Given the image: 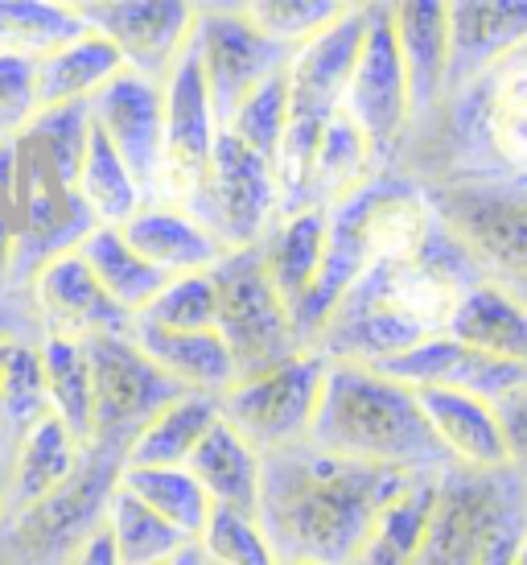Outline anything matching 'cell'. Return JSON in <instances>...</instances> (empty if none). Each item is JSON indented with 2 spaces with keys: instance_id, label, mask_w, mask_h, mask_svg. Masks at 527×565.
Wrapping results in <instances>:
<instances>
[{
  "instance_id": "6da1fadb",
  "label": "cell",
  "mask_w": 527,
  "mask_h": 565,
  "mask_svg": "<svg viewBox=\"0 0 527 565\" xmlns=\"http://www.w3.org/2000/svg\"><path fill=\"white\" fill-rule=\"evenodd\" d=\"M420 475L330 458L313 446L260 455L256 524L277 562L351 565L379 512Z\"/></svg>"
},
{
  "instance_id": "7a4b0ae2",
  "label": "cell",
  "mask_w": 527,
  "mask_h": 565,
  "mask_svg": "<svg viewBox=\"0 0 527 565\" xmlns=\"http://www.w3.org/2000/svg\"><path fill=\"white\" fill-rule=\"evenodd\" d=\"M478 281H486L478 265L433 220L412 260H384L358 273L305 351L322 363L358 367L400 355L424 339H441L458 298Z\"/></svg>"
},
{
  "instance_id": "3957f363",
  "label": "cell",
  "mask_w": 527,
  "mask_h": 565,
  "mask_svg": "<svg viewBox=\"0 0 527 565\" xmlns=\"http://www.w3.org/2000/svg\"><path fill=\"white\" fill-rule=\"evenodd\" d=\"M305 446L384 471H445V458L420 417L417 396L358 363H326Z\"/></svg>"
},
{
  "instance_id": "277c9868",
  "label": "cell",
  "mask_w": 527,
  "mask_h": 565,
  "mask_svg": "<svg viewBox=\"0 0 527 565\" xmlns=\"http://www.w3.org/2000/svg\"><path fill=\"white\" fill-rule=\"evenodd\" d=\"M524 467L433 479V508L412 565H519L527 557Z\"/></svg>"
},
{
  "instance_id": "5b68a950",
  "label": "cell",
  "mask_w": 527,
  "mask_h": 565,
  "mask_svg": "<svg viewBox=\"0 0 527 565\" xmlns=\"http://www.w3.org/2000/svg\"><path fill=\"white\" fill-rule=\"evenodd\" d=\"M527 186L519 182H437L424 186L433 220L478 265L486 281L524 298L527 277Z\"/></svg>"
},
{
  "instance_id": "8992f818",
  "label": "cell",
  "mask_w": 527,
  "mask_h": 565,
  "mask_svg": "<svg viewBox=\"0 0 527 565\" xmlns=\"http://www.w3.org/2000/svg\"><path fill=\"white\" fill-rule=\"evenodd\" d=\"M211 285H215V334L232 355L235 380L260 376L301 351L293 318L272 294L256 248L227 252L211 268Z\"/></svg>"
},
{
  "instance_id": "52a82bcc",
  "label": "cell",
  "mask_w": 527,
  "mask_h": 565,
  "mask_svg": "<svg viewBox=\"0 0 527 565\" xmlns=\"http://www.w3.org/2000/svg\"><path fill=\"white\" fill-rule=\"evenodd\" d=\"M338 111L363 132L379 173H396V161L408 149L412 108H408V83L391 38L388 4H363V38L351 66V79L342 92Z\"/></svg>"
},
{
  "instance_id": "ba28073f",
  "label": "cell",
  "mask_w": 527,
  "mask_h": 565,
  "mask_svg": "<svg viewBox=\"0 0 527 565\" xmlns=\"http://www.w3.org/2000/svg\"><path fill=\"white\" fill-rule=\"evenodd\" d=\"M83 355H87V367H92V438H87V455L120 467L128 441L137 438L170 401H178L182 388H173L170 380L132 347L128 334L87 339Z\"/></svg>"
},
{
  "instance_id": "9c48e42d",
  "label": "cell",
  "mask_w": 527,
  "mask_h": 565,
  "mask_svg": "<svg viewBox=\"0 0 527 565\" xmlns=\"http://www.w3.org/2000/svg\"><path fill=\"white\" fill-rule=\"evenodd\" d=\"M326 363L313 351H297L293 360L268 367L260 376L235 380L218 393V417L248 441L256 455H280L310 441L313 408L322 396Z\"/></svg>"
},
{
  "instance_id": "30bf717a",
  "label": "cell",
  "mask_w": 527,
  "mask_h": 565,
  "mask_svg": "<svg viewBox=\"0 0 527 565\" xmlns=\"http://www.w3.org/2000/svg\"><path fill=\"white\" fill-rule=\"evenodd\" d=\"M186 215L202 223L223 252L256 248L268 223L277 220L272 166L244 149L232 132H218L206 173H202L194 199L186 203Z\"/></svg>"
},
{
  "instance_id": "8fae6325",
  "label": "cell",
  "mask_w": 527,
  "mask_h": 565,
  "mask_svg": "<svg viewBox=\"0 0 527 565\" xmlns=\"http://www.w3.org/2000/svg\"><path fill=\"white\" fill-rule=\"evenodd\" d=\"M190 54L198 63L218 132L227 128L235 108L264 79H272L289 58V50H280L277 42H268L264 33L251 30L248 17L239 13V4H198L194 33H190Z\"/></svg>"
},
{
  "instance_id": "7c38bea8",
  "label": "cell",
  "mask_w": 527,
  "mask_h": 565,
  "mask_svg": "<svg viewBox=\"0 0 527 565\" xmlns=\"http://www.w3.org/2000/svg\"><path fill=\"white\" fill-rule=\"evenodd\" d=\"M215 137V111H211L206 87H202L198 63L186 46V54L173 63V71L161 83V161H157L153 194L144 203L186 211L202 173H206Z\"/></svg>"
},
{
  "instance_id": "4fadbf2b",
  "label": "cell",
  "mask_w": 527,
  "mask_h": 565,
  "mask_svg": "<svg viewBox=\"0 0 527 565\" xmlns=\"http://www.w3.org/2000/svg\"><path fill=\"white\" fill-rule=\"evenodd\" d=\"M83 30L99 33L120 54L125 71L140 79L165 83L173 63L186 54L198 4L182 0H99L75 4Z\"/></svg>"
},
{
  "instance_id": "5bb4252c",
  "label": "cell",
  "mask_w": 527,
  "mask_h": 565,
  "mask_svg": "<svg viewBox=\"0 0 527 565\" xmlns=\"http://www.w3.org/2000/svg\"><path fill=\"white\" fill-rule=\"evenodd\" d=\"M21 294L30 298V322H37V339L50 334V339L87 343V339H111L132 330V318L120 315L104 298V289L95 285L75 248L42 260Z\"/></svg>"
},
{
  "instance_id": "9a60e30c",
  "label": "cell",
  "mask_w": 527,
  "mask_h": 565,
  "mask_svg": "<svg viewBox=\"0 0 527 565\" xmlns=\"http://www.w3.org/2000/svg\"><path fill=\"white\" fill-rule=\"evenodd\" d=\"M363 38V4H346L326 30H318L310 42L289 50L284 58V99L289 120L297 125H326L338 111L351 66Z\"/></svg>"
},
{
  "instance_id": "2e32d148",
  "label": "cell",
  "mask_w": 527,
  "mask_h": 565,
  "mask_svg": "<svg viewBox=\"0 0 527 565\" xmlns=\"http://www.w3.org/2000/svg\"><path fill=\"white\" fill-rule=\"evenodd\" d=\"M87 111L99 137L132 173L140 199H149L157 182V161H161V83L120 71L104 92H95Z\"/></svg>"
},
{
  "instance_id": "e0dca14e",
  "label": "cell",
  "mask_w": 527,
  "mask_h": 565,
  "mask_svg": "<svg viewBox=\"0 0 527 565\" xmlns=\"http://www.w3.org/2000/svg\"><path fill=\"white\" fill-rule=\"evenodd\" d=\"M417 408L429 434H433L437 450L445 458L450 471H470V475H491L519 467L512 458V446L503 438V422L498 408L486 401H474L453 388H420Z\"/></svg>"
},
{
  "instance_id": "ac0fdd59",
  "label": "cell",
  "mask_w": 527,
  "mask_h": 565,
  "mask_svg": "<svg viewBox=\"0 0 527 565\" xmlns=\"http://www.w3.org/2000/svg\"><path fill=\"white\" fill-rule=\"evenodd\" d=\"M83 455L87 450L50 413L33 422L21 438L9 441L4 455V512L25 516L37 503L54 500L83 471Z\"/></svg>"
},
{
  "instance_id": "d6986e66",
  "label": "cell",
  "mask_w": 527,
  "mask_h": 565,
  "mask_svg": "<svg viewBox=\"0 0 527 565\" xmlns=\"http://www.w3.org/2000/svg\"><path fill=\"white\" fill-rule=\"evenodd\" d=\"M445 33H450V54H445V95L458 92L462 83L478 79L482 71L503 63L507 54L527 46V4H445ZM441 95V99H445Z\"/></svg>"
},
{
  "instance_id": "ffe728a7",
  "label": "cell",
  "mask_w": 527,
  "mask_h": 565,
  "mask_svg": "<svg viewBox=\"0 0 527 565\" xmlns=\"http://www.w3.org/2000/svg\"><path fill=\"white\" fill-rule=\"evenodd\" d=\"M116 232L165 281L190 277V273H211L227 256L202 223H194L186 211H173V206L140 203Z\"/></svg>"
},
{
  "instance_id": "44dd1931",
  "label": "cell",
  "mask_w": 527,
  "mask_h": 565,
  "mask_svg": "<svg viewBox=\"0 0 527 565\" xmlns=\"http://www.w3.org/2000/svg\"><path fill=\"white\" fill-rule=\"evenodd\" d=\"M391 38L408 83V108L412 125H420L445 95V54H450V33H445V4L441 0H420V4H388Z\"/></svg>"
},
{
  "instance_id": "7402d4cb",
  "label": "cell",
  "mask_w": 527,
  "mask_h": 565,
  "mask_svg": "<svg viewBox=\"0 0 527 565\" xmlns=\"http://www.w3.org/2000/svg\"><path fill=\"white\" fill-rule=\"evenodd\" d=\"M128 339L182 393L218 396L235 384V367L215 330H161L132 318Z\"/></svg>"
},
{
  "instance_id": "603a6c76",
  "label": "cell",
  "mask_w": 527,
  "mask_h": 565,
  "mask_svg": "<svg viewBox=\"0 0 527 565\" xmlns=\"http://www.w3.org/2000/svg\"><path fill=\"white\" fill-rule=\"evenodd\" d=\"M445 339L465 351L495 355V360L527 363V310L524 298L507 294L495 281L470 285L450 315Z\"/></svg>"
},
{
  "instance_id": "cb8c5ba5",
  "label": "cell",
  "mask_w": 527,
  "mask_h": 565,
  "mask_svg": "<svg viewBox=\"0 0 527 565\" xmlns=\"http://www.w3.org/2000/svg\"><path fill=\"white\" fill-rule=\"evenodd\" d=\"M322 239H326V211H293V215H277L268 223L264 239L256 244L260 268L272 294L280 298V306L289 310V318L297 315V306L305 301L322 260Z\"/></svg>"
},
{
  "instance_id": "d4e9b609",
  "label": "cell",
  "mask_w": 527,
  "mask_h": 565,
  "mask_svg": "<svg viewBox=\"0 0 527 565\" xmlns=\"http://www.w3.org/2000/svg\"><path fill=\"white\" fill-rule=\"evenodd\" d=\"M125 71L120 54L99 33L83 30L75 42L58 46L54 54L30 66L33 108H66V104H92L95 92H104Z\"/></svg>"
},
{
  "instance_id": "484cf974",
  "label": "cell",
  "mask_w": 527,
  "mask_h": 565,
  "mask_svg": "<svg viewBox=\"0 0 527 565\" xmlns=\"http://www.w3.org/2000/svg\"><path fill=\"white\" fill-rule=\"evenodd\" d=\"M186 471L202 487V495L211 500V508H232V512L256 516V500H260V455L223 417H215V425L202 434L194 455L186 458Z\"/></svg>"
},
{
  "instance_id": "4316f807",
  "label": "cell",
  "mask_w": 527,
  "mask_h": 565,
  "mask_svg": "<svg viewBox=\"0 0 527 565\" xmlns=\"http://www.w3.org/2000/svg\"><path fill=\"white\" fill-rule=\"evenodd\" d=\"M78 260L87 265L95 285L104 289V298L128 318H140L149 310V301L161 294L165 277L140 260L137 252L128 248L125 236L116 227H92L87 236L78 239Z\"/></svg>"
},
{
  "instance_id": "83f0119b",
  "label": "cell",
  "mask_w": 527,
  "mask_h": 565,
  "mask_svg": "<svg viewBox=\"0 0 527 565\" xmlns=\"http://www.w3.org/2000/svg\"><path fill=\"white\" fill-rule=\"evenodd\" d=\"M215 417L218 396L182 393L128 441L120 467H186V458L194 455L202 434L215 425Z\"/></svg>"
},
{
  "instance_id": "f1b7e54d",
  "label": "cell",
  "mask_w": 527,
  "mask_h": 565,
  "mask_svg": "<svg viewBox=\"0 0 527 565\" xmlns=\"http://www.w3.org/2000/svg\"><path fill=\"white\" fill-rule=\"evenodd\" d=\"M375 161L372 149L342 111H334L326 125H322V137L313 145V161H310V206L318 211H330V206L346 203L351 194L367 186L375 178Z\"/></svg>"
},
{
  "instance_id": "f546056e",
  "label": "cell",
  "mask_w": 527,
  "mask_h": 565,
  "mask_svg": "<svg viewBox=\"0 0 527 565\" xmlns=\"http://www.w3.org/2000/svg\"><path fill=\"white\" fill-rule=\"evenodd\" d=\"M111 487L132 495L157 520H165L186 545L198 541L202 524L211 516V500L202 495V487L190 479L186 467H116Z\"/></svg>"
},
{
  "instance_id": "4dcf8cb0",
  "label": "cell",
  "mask_w": 527,
  "mask_h": 565,
  "mask_svg": "<svg viewBox=\"0 0 527 565\" xmlns=\"http://www.w3.org/2000/svg\"><path fill=\"white\" fill-rule=\"evenodd\" d=\"M37 355H42L50 417L87 450V438H92V367H87L83 343L42 334L37 339Z\"/></svg>"
},
{
  "instance_id": "1f68e13d",
  "label": "cell",
  "mask_w": 527,
  "mask_h": 565,
  "mask_svg": "<svg viewBox=\"0 0 527 565\" xmlns=\"http://www.w3.org/2000/svg\"><path fill=\"white\" fill-rule=\"evenodd\" d=\"M83 33L75 4H54V0H0V58L17 63H37L58 46L75 42Z\"/></svg>"
},
{
  "instance_id": "d6a6232c",
  "label": "cell",
  "mask_w": 527,
  "mask_h": 565,
  "mask_svg": "<svg viewBox=\"0 0 527 565\" xmlns=\"http://www.w3.org/2000/svg\"><path fill=\"white\" fill-rule=\"evenodd\" d=\"M71 194L83 203V211L92 215L95 227H120L144 203L132 173L125 170V161L111 153V145L99 137L95 125L92 137H87V149H83V161H78V178Z\"/></svg>"
},
{
  "instance_id": "836d02e7",
  "label": "cell",
  "mask_w": 527,
  "mask_h": 565,
  "mask_svg": "<svg viewBox=\"0 0 527 565\" xmlns=\"http://www.w3.org/2000/svg\"><path fill=\"white\" fill-rule=\"evenodd\" d=\"M99 524H104L120 565H170L173 553L186 550V541L173 533L165 520H157L120 487L108 491V500L99 508Z\"/></svg>"
},
{
  "instance_id": "e575fe53",
  "label": "cell",
  "mask_w": 527,
  "mask_h": 565,
  "mask_svg": "<svg viewBox=\"0 0 527 565\" xmlns=\"http://www.w3.org/2000/svg\"><path fill=\"white\" fill-rule=\"evenodd\" d=\"M437 475H420L400 500H391L388 508L379 512L375 529L367 533L363 550L355 553V562L351 565H412L420 536H424V524H429Z\"/></svg>"
},
{
  "instance_id": "d590c367",
  "label": "cell",
  "mask_w": 527,
  "mask_h": 565,
  "mask_svg": "<svg viewBox=\"0 0 527 565\" xmlns=\"http://www.w3.org/2000/svg\"><path fill=\"white\" fill-rule=\"evenodd\" d=\"M87 137H92V111H87V104L42 108V111H33L30 128H25V137H21V149H25L58 186L75 190L78 161H83Z\"/></svg>"
},
{
  "instance_id": "8d00e7d4",
  "label": "cell",
  "mask_w": 527,
  "mask_h": 565,
  "mask_svg": "<svg viewBox=\"0 0 527 565\" xmlns=\"http://www.w3.org/2000/svg\"><path fill=\"white\" fill-rule=\"evenodd\" d=\"M46 413V380H42L37 339H9L4 360H0V438H21Z\"/></svg>"
},
{
  "instance_id": "74e56055",
  "label": "cell",
  "mask_w": 527,
  "mask_h": 565,
  "mask_svg": "<svg viewBox=\"0 0 527 565\" xmlns=\"http://www.w3.org/2000/svg\"><path fill=\"white\" fill-rule=\"evenodd\" d=\"M194 550L206 565H277V553L260 533L256 516L232 508H211Z\"/></svg>"
},
{
  "instance_id": "f35d334b",
  "label": "cell",
  "mask_w": 527,
  "mask_h": 565,
  "mask_svg": "<svg viewBox=\"0 0 527 565\" xmlns=\"http://www.w3.org/2000/svg\"><path fill=\"white\" fill-rule=\"evenodd\" d=\"M342 9H346L342 0H251V4H239L251 30L277 42L280 50H297L301 42H310Z\"/></svg>"
},
{
  "instance_id": "ab89813d",
  "label": "cell",
  "mask_w": 527,
  "mask_h": 565,
  "mask_svg": "<svg viewBox=\"0 0 527 565\" xmlns=\"http://www.w3.org/2000/svg\"><path fill=\"white\" fill-rule=\"evenodd\" d=\"M284 125H289V99H284V66H280L272 79H264L260 87L235 108V116L227 120L223 132H232L244 149H251L256 158L272 166V153H277Z\"/></svg>"
},
{
  "instance_id": "60d3db41",
  "label": "cell",
  "mask_w": 527,
  "mask_h": 565,
  "mask_svg": "<svg viewBox=\"0 0 527 565\" xmlns=\"http://www.w3.org/2000/svg\"><path fill=\"white\" fill-rule=\"evenodd\" d=\"M161 330H215V285L211 273H190L161 285L149 310L137 318Z\"/></svg>"
},
{
  "instance_id": "b9f144b4",
  "label": "cell",
  "mask_w": 527,
  "mask_h": 565,
  "mask_svg": "<svg viewBox=\"0 0 527 565\" xmlns=\"http://www.w3.org/2000/svg\"><path fill=\"white\" fill-rule=\"evenodd\" d=\"M33 79L30 63L0 58V145H17L33 120Z\"/></svg>"
},
{
  "instance_id": "7bdbcfd3",
  "label": "cell",
  "mask_w": 527,
  "mask_h": 565,
  "mask_svg": "<svg viewBox=\"0 0 527 565\" xmlns=\"http://www.w3.org/2000/svg\"><path fill=\"white\" fill-rule=\"evenodd\" d=\"M63 565H120V557H116V550H111L104 524H92V529L71 545V553L63 557Z\"/></svg>"
},
{
  "instance_id": "ee69618b",
  "label": "cell",
  "mask_w": 527,
  "mask_h": 565,
  "mask_svg": "<svg viewBox=\"0 0 527 565\" xmlns=\"http://www.w3.org/2000/svg\"><path fill=\"white\" fill-rule=\"evenodd\" d=\"M170 565H202V557H198V550H194V545H186L182 553H173Z\"/></svg>"
},
{
  "instance_id": "f6af8a7d",
  "label": "cell",
  "mask_w": 527,
  "mask_h": 565,
  "mask_svg": "<svg viewBox=\"0 0 527 565\" xmlns=\"http://www.w3.org/2000/svg\"><path fill=\"white\" fill-rule=\"evenodd\" d=\"M9 520V512H4V458H0V524Z\"/></svg>"
},
{
  "instance_id": "bcb514c9",
  "label": "cell",
  "mask_w": 527,
  "mask_h": 565,
  "mask_svg": "<svg viewBox=\"0 0 527 565\" xmlns=\"http://www.w3.org/2000/svg\"><path fill=\"white\" fill-rule=\"evenodd\" d=\"M9 339H21V334H0V360H4V347H9Z\"/></svg>"
},
{
  "instance_id": "7dc6e473",
  "label": "cell",
  "mask_w": 527,
  "mask_h": 565,
  "mask_svg": "<svg viewBox=\"0 0 527 565\" xmlns=\"http://www.w3.org/2000/svg\"><path fill=\"white\" fill-rule=\"evenodd\" d=\"M4 455H9V441L0 438V458H4Z\"/></svg>"
},
{
  "instance_id": "c3c4849f",
  "label": "cell",
  "mask_w": 527,
  "mask_h": 565,
  "mask_svg": "<svg viewBox=\"0 0 527 565\" xmlns=\"http://www.w3.org/2000/svg\"><path fill=\"white\" fill-rule=\"evenodd\" d=\"M277 565H305V562H277Z\"/></svg>"
},
{
  "instance_id": "681fc988",
  "label": "cell",
  "mask_w": 527,
  "mask_h": 565,
  "mask_svg": "<svg viewBox=\"0 0 527 565\" xmlns=\"http://www.w3.org/2000/svg\"><path fill=\"white\" fill-rule=\"evenodd\" d=\"M202 565H206V562H202Z\"/></svg>"
}]
</instances>
